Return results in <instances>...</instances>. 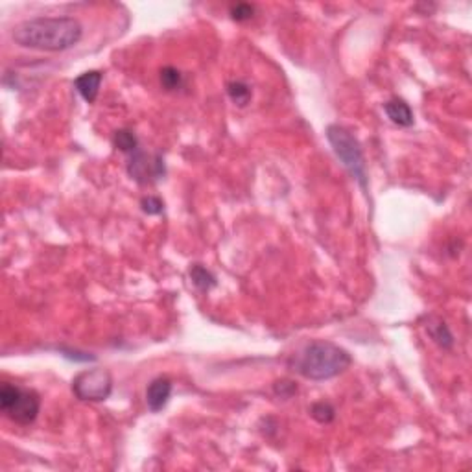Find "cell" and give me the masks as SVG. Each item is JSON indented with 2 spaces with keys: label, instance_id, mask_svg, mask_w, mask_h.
Returning <instances> with one entry per match:
<instances>
[{
  "label": "cell",
  "instance_id": "6da1fadb",
  "mask_svg": "<svg viewBox=\"0 0 472 472\" xmlns=\"http://www.w3.org/2000/svg\"><path fill=\"white\" fill-rule=\"evenodd\" d=\"M83 37V26L74 17H36L25 20L13 30L19 46L43 52H63L76 46Z\"/></svg>",
  "mask_w": 472,
  "mask_h": 472
},
{
  "label": "cell",
  "instance_id": "7a4b0ae2",
  "mask_svg": "<svg viewBox=\"0 0 472 472\" xmlns=\"http://www.w3.org/2000/svg\"><path fill=\"white\" fill-rule=\"evenodd\" d=\"M352 363V356L332 342H310L290 360V367L308 380H328L345 373Z\"/></svg>",
  "mask_w": 472,
  "mask_h": 472
},
{
  "label": "cell",
  "instance_id": "3957f363",
  "mask_svg": "<svg viewBox=\"0 0 472 472\" xmlns=\"http://www.w3.org/2000/svg\"><path fill=\"white\" fill-rule=\"evenodd\" d=\"M325 133H327V141L331 142L332 150H334L338 159L342 161V165L345 166L347 172L360 183L362 188H366V157H363L362 146H360L356 137L340 124H331Z\"/></svg>",
  "mask_w": 472,
  "mask_h": 472
},
{
  "label": "cell",
  "instance_id": "277c9868",
  "mask_svg": "<svg viewBox=\"0 0 472 472\" xmlns=\"http://www.w3.org/2000/svg\"><path fill=\"white\" fill-rule=\"evenodd\" d=\"M0 410L10 421L17 424H32L39 415L41 395L36 389L2 384L0 387Z\"/></svg>",
  "mask_w": 472,
  "mask_h": 472
},
{
  "label": "cell",
  "instance_id": "5b68a950",
  "mask_svg": "<svg viewBox=\"0 0 472 472\" xmlns=\"http://www.w3.org/2000/svg\"><path fill=\"white\" fill-rule=\"evenodd\" d=\"M113 391V377L107 369H87L78 373L72 380V393L80 401H107Z\"/></svg>",
  "mask_w": 472,
  "mask_h": 472
},
{
  "label": "cell",
  "instance_id": "8992f818",
  "mask_svg": "<svg viewBox=\"0 0 472 472\" xmlns=\"http://www.w3.org/2000/svg\"><path fill=\"white\" fill-rule=\"evenodd\" d=\"M127 172H130L131 179H135L141 185L155 183L157 179H161L165 176V161L159 153L148 155L144 151L137 150L135 153H131Z\"/></svg>",
  "mask_w": 472,
  "mask_h": 472
},
{
  "label": "cell",
  "instance_id": "52a82bcc",
  "mask_svg": "<svg viewBox=\"0 0 472 472\" xmlns=\"http://www.w3.org/2000/svg\"><path fill=\"white\" fill-rule=\"evenodd\" d=\"M172 389H174V384L168 377H157L155 380H151L148 384V387H146V404L150 408V412H161L170 401Z\"/></svg>",
  "mask_w": 472,
  "mask_h": 472
},
{
  "label": "cell",
  "instance_id": "ba28073f",
  "mask_svg": "<svg viewBox=\"0 0 472 472\" xmlns=\"http://www.w3.org/2000/svg\"><path fill=\"white\" fill-rule=\"evenodd\" d=\"M102 80H104V76H102L100 71L83 72L74 80L76 91L80 92V96L87 104H95L96 98H98V92H100Z\"/></svg>",
  "mask_w": 472,
  "mask_h": 472
},
{
  "label": "cell",
  "instance_id": "9c48e42d",
  "mask_svg": "<svg viewBox=\"0 0 472 472\" xmlns=\"http://www.w3.org/2000/svg\"><path fill=\"white\" fill-rule=\"evenodd\" d=\"M384 111H386L387 118L397 124L401 127H410L413 126V111L412 107L408 106L406 102L401 100V98H391L384 104Z\"/></svg>",
  "mask_w": 472,
  "mask_h": 472
},
{
  "label": "cell",
  "instance_id": "30bf717a",
  "mask_svg": "<svg viewBox=\"0 0 472 472\" xmlns=\"http://www.w3.org/2000/svg\"><path fill=\"white\" fill-rule=\"evenodd\" d=\"M426 331L428 334H430V338H432L433 342L441 347V349H452L454 347L452 332H450L447 323L443 321V319H439V317H432V319L428 321Z\"/></svg>",
  "mask_w": 472,
  "mask_h": 472
},
{
  "label": "cell",
  "instance_id": "8fae6325",
  "mask_svg": "<svg viewBox=\"0 0 472 472\" xmlns=\"http://www.w3.org/2000/svg\"><path fill=\"white\" fill-rule=\"evenodd\" d=\"M188 275H190L192 284H194V286H196L197 290H201V291L212 290V288L218 284L216 277L212 275V273L209 272L207 268L201 266V264H194V266L190 268Z\"/></svg>",
  "mask_w": 472,
  "mask_h": 472
},
{
  "label": "cell",
  "instance_id": "7c38bea8",
  "mask_svg": "<svg viewBox=\"0 0 472 472\" xmlns=\"http://www.w3.org/2000/svg\"><path fill=\"white\" fill-rule=\"evenodd\" d=\"M227 95H229L235 106L246 107L251 102L253 91L246 81H229L227 83Z\"/></svg>",
  "mask_w": 472,
  "mask_h": 472
},
{
  "label": "cell",
  "instance_id": "4fadbf2b",
  "mask_svg": "<svg viewBox=\"0 0 472 472\" xmlns=\"http://www.w3.org/2000/svg\"><path fill=\"white\" fill-rule=\"evenodd\" d=\"M113 144H115L116 150L124 151V153H135L139 150V139H137V135L131 130L115 131Z\"/></svg>",
  "mask_w": 472,
  "mask_h": 472
},
{
  "label": "cell",
  "instance_id": "5bb4252c",
  "mask_svg": "<svg viewBox=\"0 0 472 472\" xmlns=\"http://www.w3.org/2000/svg\"><path fill=\"white\" fill-rule=\"evenodd\" d=\"M159 80H161L162 89H166V91H177L183 85V74L177 71L176 67H165V69H161Z\"/></svg>",
  "mask_w": 472,
  "mask_h": 472
},
{
  "label": "cell",
  "instance_id": "9a60e30c",
  "mask_svg": "<svg viewBox=\"0 0 472 472\" xmlns=\"http://www.w3.org/2000/svg\"><path fill=\"white\" fill-rule=\"evenodd\" d=\"M310 413L312 417L316 419L319 424H328V422H332L334 417H336V410H334V406L328 404V402H316V404L310 408Z\"/></svg>",
  "mask_w": 472,
  "mask_h": 472
},
{
  "label": "cell",
  "instance_id": "2e32d148",
  "mask_svg": "<svg viewBox=\"0 0 472 472\" xmlns=\"http://www.w3.org/2000/svg\"><path fill=\"white\" fill-rule=\"evenodd\" d=\"M229 13H231V19L236 20V22H246V20H249L255 15V6L246 4V2H238V4L231 6Z\"/></svg>",
  "mask_w": 472,
  "mask_h": 472
},
{
  "label": "cell",
  "instance_id": "e0dca14e",
  "mask_svg": "<svg viewBox=\"0 0 472 472\" xmlns=\"http://www.w3.org/2000/svg\"><path fill=\"white\" fill-rule=\"evenodd\" d=\"M141 207H142V211H144L146 214H150V216H157V214H161V212L165 211V203H162L161 197H157V196L142 197Z\"/></svg>",
  "mask_w": 472,
  "mask_h": 472
},
{
  "label": "cell",
  "instance_id": "ac0fdd59",
  "mask_svg": "<svg viewBox=\"0 0 472 472\" xmlns=\"http://www.w3.org/2000/svg\"><path fill=\"white\" fill-rule=\"evenodd\" d=\"M273 393H275L277 397H281V398H284V401H288V398H291L297 393L296 382L277 380L275 384H273Z\"/></svg>",
  "mask_w": 472,
  "mask_h": 472
}]
</instances>
